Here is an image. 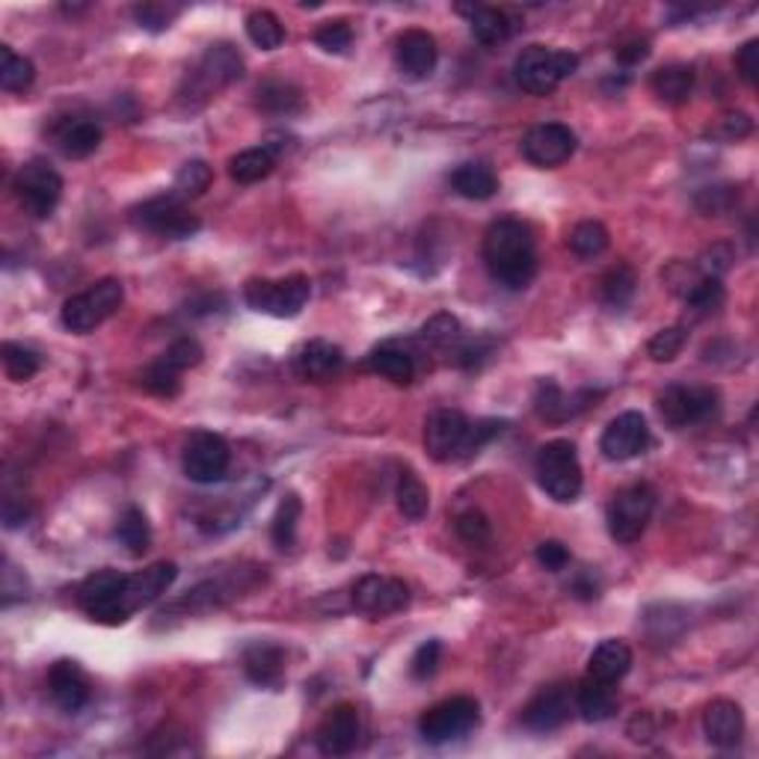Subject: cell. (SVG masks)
<instances>
[{
    "label": "cell",
    "mask_w": 759,
    "mask_h": 759,
    "mask_svg": "<svg viewBox=\"0 0 759 759\" xmlns=\"http://www.w3.org/2000/svg\"><path fill=\"white\" fill-rule=\"evenodd\" d=\"M484 264L490 276L510 291H522L538 274L534 234L522 220L502 217L484 234Z\"/></svg>",
    "instance_id": "1"
},
{
    "label": "cell",
    "mask_w": 759,
    "mask_h": 759,
    "mask_svg": "<svg viewBox=\"0 0 759 759\" xmlns=\"http://www.w3.org/2000/svg\"><path fill=\"white\" fill-rule=\"evenodd\" d=\"M243 74V60L238 48L232 45H212L208 51L202 53L200 63L193 65L184 77L181 86V101H188L190 107H200L205 101H212L214 95L222 93L226 86L234 84Z\"/></svg>",
    "instance_id": "2"
},
{
    "label": "cell",
    "mask_w": 759,
    "mask_h": 759,
    "mask_svg": "<svg viewBox=\"0 0 759 759\" xmlns=\"http://www.w3.org/2000/svg\"><path fill=\"white\" fill-rule=\"evenodd\" d=\"M579 69V57L546 45H528L514 63V77L522 93L549 95L555 93L569 74Z\"/></svg>",
    "instance_id": "3"
},
{
    "label": "cell",
    "mask_w": 759,
    "mask_h": 759,
    "mask_svg": "<svg viewBox=\"0 0 759 759\" xmlns=\"http://www.w3.org/2000/svg\"><path fill=\"white\" fill-rule=\"evenodd\" d=\"M534 472H538L540 490L549 498H555L561 505H569V502L579 498L581 463L576 445L569 439H555V443L543 445L538 454V463H534Z\"/></svg>",
    "instance_id": "4"
},
{
    "label": "cell",
    "mask_w": 759,
    "mask_h": 759,
    "mask_svg": "<svg viewBox=\"0 0 759 759\" xmlns=\"http://www.w3.org/2000/svg\"><path fill=\"white\" fill-rule=\"evenodd\" d=\"M125 300V288L119 279H101L93 288H86L81 294L69 297L63 303V327L72 333H93L101 327L107 317H113Z\"/></svg>",
    "instance_id": "5"
},
{
    "label": "cell",
    "mask_w": 759,
    "mask_h": 759,
    "mask_svg": "<svg viewBox=\"0 0 759 759\" xmlns=\"http://www.w3.org/2000/svg\"><path fill=\"white\" fill-rule=\"evenodd\" d=\"M312 294L306 276H285V279H250L243 285L246 306L270 317H294L303 312Z\"/></svg>",
    "instance_id": "6"
},
{
    "label": "cell",
    "mask_w": 759,
    "mask_h": 759,
    "mask_svg": "<svg viewBox=\"0 0 759 759\" xmlns=\"http://www.w3.org/2000/svg\"><path fill=\"white\" fill-rule=\"evenodd\" d=\"M655 510V490L650 484H629L609 505V531L623 546H629L650 526Z\"/></svg>",
    "instance_id": "7"
},
{
    "label": "cell",
    "mask_w": 759,
    "mask_h": 759,
    "mask_svg": "<svg viewBox=\"0 0 759 759\" xmlns=\"http://www.w3.org/2000/svg\"><path fill=\"white\" fill-rule=\"evenodd\" d=\"M125 573L117 569H98L93 576H86L77 588V605L84 609L95 623H107L117 626L125 623V605H122V593H125Z\"/></svg>",
    "instance_id": "8"
},
{
    "label": "cell",
    "mask_w": 759,
    "mask_h": 759,
    "mask_svg": "<svg viewBox=\"0 0 759 759\" xmlns=\"http://www.w3.org/2000/svg\"><path fill=\"white\" fill-rule=\"evenodd\" d=\"M131 222L143 229V232L158 234V238H172V241H184L190 234L200 232V217L190 214L184 208V202L176 200L172 193L169 196H158V200H148L143 205H137L131 212Z\"/></svg>",
    "instance_id": "9"
},
{
    "label": "cell",
    "mask_w": 759,
    "mask_h": 759,
    "mask_svg": "<svg viewBox=\"0 0 759 759\" xmlns=\"http://www.w3.org/2000/svg\"><path fill=\"white\" fill-rule=\"evenodd\" d=\"M229 463H232V448L220 433L200 431L184 443L181 466L193 484H217L229 472Z\"/></svg>",
    "instance_id": "10"
},
{
    "label": "cell",
    "mask_w": 759,
    "mask_h": 759,
    "mask_svg": "<svg viewBox=\"0 0 759 759\" xmlns=\"http://www.w3.org/2000/svg\"><path fill=\"white\" fill-rule=\"evenodd\" d=\"M15 196L22 202V208L36 220L51 217L53 208L60 205L63 196V179L53 172L43 160H31L19 169L15 176Z\"/></svg>",
    "instance_id": "11"
},
{
    "label": "cell",
    "mask_w": 759,
    "mask_h": 759,
    "mask_svg": "<svg viewBox=\"0 0 759 759\" xmlns=\"http://www.w3.org/2000/svg\"><path fill=\"white\" fill-rule=\"evenodd\" d=\"M478 724V700L472 697H451L436 703L419 718V733L431 745H448L454 738L466 736Z\"/></svg>",
    "instance_id": "12"
},
{
    "label": "cell",
    "mask_w": 759,
    "mask_h": 759,
    "mask_svg": "<svg viewBox=\"0 0 759 759\" xmlns=\"http://www.w3.org/2000/svg\"><path fill=\"white\" fill-rule=\"evenodd\" d=\"M659 415L667 427H688L707 422L718 407V391L707 386H667L655 398Z\"/></svg>",
    "instance_id": "13"
},
{
    "label": "cell",
    "mask_w": 759,
    "mask_h": 759,
    "mask_svg": "<svg viewBox=\"0 0 759 759\" xmlns=\"http://www.w3.org/2000/svg\"><path fill=\"white\" fill-rule=\"evenodd\" d=\"M469 427L472 422L460 410H436L424 424V448L436 463L466 460Z\"/></svg>",
    "instance_id": "14"
},
{
    "label": "cell",
    "mask_w": 759,
    "mask_h": 759,
    "mask_svg": "<svg viewBox=\"0 0 759 759\" xmlns=\"http://www.w3.org/2000/svg\"><path fill=\"white\" fill-rule=\"evenodd\" d=\"M353 605L357 612L380 621L410 605V588L401 579H389V576H362L353 585Z\"/></svg>",
    "instance_id": "15"
},
{
    "label": "cell",
    "mask_w": 759,
    "mask_h": 759,
    "mask_svg": "<svg viewBox=\"0 0 759 759\" xmlns=\"http://www.w3.org/2000/svg\"><path fill=\"white\" fill-rule=\"evenodd\" d=\"M573 709H576V688L567 683H555V686L540 688L538 695L531 697V703L522 709V724L534 733H552L567 724Z\"/></svg>",
    "instance_id": "16"
},
{
    "label": "cell",
    "mask_w": 759,
    "mask_h": 759,
    "mask_svg": "<svg viewBox=\"0 0 759 759\" xmlns=\"http://www.w3.org/2000/svg\"><path fill=\"white\" fill-rule=\"evenodd\" d=\"M647 445H650L647 419H643L641 412L629 410L621 412L617 419L609 422V427H605L600 439V451L612 463H626V460H632V457L647 451Z\"/></svg>",
    "instance_id": "17"
},
{
    "label": "cell",
    "mask_w": 759,
    "mask_h": 759,
    "mask_svg": "<svg viewBox=\"0 0 759 759\" xmlns=\"http://www.w3.org/2000/svg\"><path fill=\"white\" fill-rule=\"evenodd\" d=\"M576 152V134L561 122H543L534 125L522 140V155H526L534 167L555 169L561 164H567Z\"/></svg>",
    "instance_id": "18"
},
{
    "label": "cell",
    "mask_w": 759,
    "mask_h": 759,
    "mask_svg": "<svg viewBox=\"0 0 759 759\" xmlns=\"http://www.w3.org/2000/svg\"><path fill=\"white\" fill-rule=\"evenodd\" d=\"M176 576H179V567L172 561H158V564L134 573V576H128L125 593H122V605H125L128 617L160 600L172 588Z\"/></svg>",
    "instance_id": "19"
},
{
    "label": "cell",
    "mask_w": 759,
    "mask_h": 759,
    "mask_svg": "<svg viewBox=\"0 0 759 759\" xmlns=\"http://www.w3.org/2000/svg\"><path fill=\"white\" fill-rule=\"evenodd\" d=\"M317 750L324 757H345L350 750L357 748L359 742V712L357 707L350 703H341V707L329 709L324 721L317 724L315 733Z\"/></svg>",
    "instance_id": "20"
},
{
    "label": "cell",
    "mask_w": 759,
    "mask_h": 759,
    "mask_svg": "<svg viewBox=\"0 0 759 759\" xmlns=\"http://www.w3.org/2000/svg\"><path fill=\"white\" fill-rule=\"evenodd\" d=\"M436 60H439V48L427 31H407L398 36L395 63L401 69V74H407L412 81H424L436 69Z\"/></svg>",
    "instance_id": "21"
},
{
    "label": "cell",
    "mask_w": 759,
    "mask_h": 759,
    "mask_svg": "<svg viewBox=\"0 0 759 759\" xmlns=\"http://www.w3.org/2000/svg\"><path fill=\"white\" fill-rule=\"evenodd\" d=\"M341 369H345V350L324 338L306 341L294 353V374L306 383H327Z\"/></svg>",
    "instance_id": "22"
},
{
    "label": "cell",
    "mask_w": 759,
    "mask_h": 759,
    "mask_svg": "<svg viewBox=\"0 0 759 759\" xmlns=\"http://www.w3.org/2000/svg\"><path fill=\"white\" fill-rule=\"evenodd\" d=\"M48 688H51L53 703L63 709V712H69V715L81 712L89 703V695H93L89 691V679L81 671V664L69 662V659H60L48 671Z\"/></svg>",
    "instance_id": "23"
},
{
    "label": "cell",
    "mask_w": 759,
    "mask_h": 759,
    "mask_svg": "<svg viewBox=\"0 0 759 759\" xmlns=\"http://www.w3.org/2000/svg\"><path fill=\"white\" fill-rule=\"evenodd\" d=\"M703 730L715 748H736L745 736V715L733 700H712L703 712Z\"/></svg>",
    "instance_id": "24"
},
{
    "label": "cell",
    "mask_w": 759,
    "mask_h": 759,
    "mask_svg": "<svg viewBox=\"0 0 759 759\" xmlns=\"http://www.w3.org/2000/svg\"><path fill=\"white\" fill-rule=\"evenodd\" d=\"M101 125L95 119L86 117H72L57 125L53 131V140H57V148L63 152V158L69 160H84L93 155L95 148L101 146Z\"/></svg>",
    "instance_id": "25"
},
{
    "label": "cell",
    "mask_w": 759,
    "mask_h": 759,
    "mask_svg": "<svg viewBox=\"0 0 759 759\" xmlns=\"http://www.w3.org/2000/svg\"><path fill=\"white\" fill-rule=\"evenodd\" d=\"M460 15L469 19V27H472V36L486 48H496V45L507 43L517 24L507 15L505 10H493V7H457Z\"/></svg>",
    "instance_id": "26"
},
{
    "label": "cell",
    "mask_w": 759,
    "mask_h": 759,
    "mask_svg": "<svg viewBox=\"0 0 759 759\" xmlns=\"http://www.w3.org/2000/svg\"><path fill=\"white\" fill-rule=\"evenodd\" d=\"M243 671L253 679L255 686L276 688L282 683L285 674V653L276 643H253L243 650Z\"/></svg>",
    "instance_id": "27"
},
{
    "label": "cell",
    "mask_w": 759,
    "mask_h": 759,
    "mask_svg": "<svg viewBox=\"0 0 759 759\" xmlns=\"http://www.w3.org/2000/svg\"><path fill=\"white\" fill-rule=\"evenodd\" d=\"M629 667H632V650H629V643L617 641V638L602 641L588 659V676L612 683V686L629 674Z\"/></svg>",
    "instance_id": "28"
},
{
    "label": "cell",
    "mask_w": 759,
    "mask_h": 759,
    "mask_svg": "<svg viewBox=\"0 0 759 759\" xmlns=\"http://www.w3.org/2000/svg\"><path fill=\"white\" fill-rule=\"evenodd\" d=\"M576 709L588 724H602L617 712V691L612 683L588 676L581 686H576Z\"/></svg>",
    "instance_id": "29"
},
{
    "label": "cell",
    "mask_w": 759,
    "mask_h": 759,
    "mask_svg": "<svg viewBox=\"0 0 759 759\" xmlns=\"http://www.w3.org/2000/svg\"><path fill=\"white\" fill-rule=\"evenodd\" d=\"M365 365H369V371L398 383V386H407L415 377V359H412L410 350L395 345V341H386V345L371 350Z\"/></svg>",
    "instance_id": "30"
},
{
    "label": "cell",
    "mask_w": 759,
    "mask_h": 759,
    "mask_svg": "<svg viewBox=\"0 0 759 759\" xmlns=\"http://www.w3.org/2000/svg\"><path fill=\"white\" fill-rule=\"evenodd\" d=\"M282 146H274V143H264V146L246 148L241 155H234L229 160V176H232L238 184H255V181L267 179L276 167V158H279Z\"/></svg>",
    "instance_id": "31"
},
{
    "label": "cell",
    "mask_w": 759,
    "mask_h": 759,
    "mask_svg": "<svg viewBox=\"0 0 759 759\" xmlns=\"http://www.w3.org/2000/svg\"><path fill=\"white\" fill-rule=\"evenodd\" d=\"M451 188L463 196V200L484 202L493 200L498 190V179L493 169L486 164H463L451 172Z\"/></svg>",
    "instance_id": "32"
},
{
    "label": "cell",
    "mask_w": 759,
    "mask_h": 759,
    "mask_svg": "<svg viewBox=\"0 0 759 759\" xmlns=\"http://www.w3.org/2000/svg\"><path fill=\"white\" fill-rule=\"evenodd\" d=\"M650 86H653V93L662 98L664 105H683L695 89V69L686 63L662 65L659 72H653Z\"/></svg>",
    "instance_id": "33"
},
{
    "label": "cell",
    "mask_w": 759,
    "mask_h": 759,
    "mask_svg": "<svg viewBox=\"0 0 759 759\" xmlns=\"http://www.w3.org/2000/svg\"><path fill=\"white\" fill-rule=\"evenodd\" d=\"M395 502H398V510L403 517L419 522V519L427 517V507H431V493L427 486L422 484V478L415 472H401L398 484H395Z\"/></svg>",
    "instance_id": "34"
},
{
    "label": "cell",
    "mask_w": 759,
    "mask_h": 759,
    "mask_svg": "<svg viewBox=\"0 0 759 759\" xmlns=\"http://www.w3.org/2000/svg\"><path fill=\"white\" fill-rule=\"evenodd\" d=\"M117 540L128 549V555H131V558L146 555L148 546H152V528H148L146 514H143L140 507L134 505L125 507V514L119 517Z\"/></svg>",
    "instance_id": "35"
},
{
    "label": "cell",
    "mask_w": 759,
    "mask_h": 759,
    "mask_svg": "<svg viewBox=\"0 0 759 759\" xmlns=\"http://www.w3.org/2000/svg\"><path fill=\"white\" fill-rule=\"evenodd\" d=\"M534 410L546 422H567L569 415H576V407L555 380H540L538 391H534Z\"/></svg>",
    "instance_id": "36"
},
{
    "label": "cell",
    "mask_w": 759,
    "mask_h": 759,
    "mask_svg": "<svg viewBox=\"0 0 759 759\" xmlns=\"http://www.w3.org/2000/svg\"><path fill=\"white\" fill-rule=\"evenodd\" d=\"M635 285H638V279H635L632 267H629V264H614L612 270L602 276L600 282L602 303L612 309H623L632 300Z\"/></svg>",
    "instance_id": "37"
},
{
    "label": "cell",
    "mask_w": 759,
    "mask_h": 759,
    "mask_svg": "<svg viewBox=\"0 0 759 759\" xmlns=\"http://www.w3.org/2000/svg\"><path fill=\"white\" fill-rule=\"evenodd\" d=\"M683 300H686V306L691 315L709 317V315H715L718 309L724 306L727 291H724L721 279H715V276H703V279H700V282H697L686 297H683Z\"/></svg>",
    "instance_id": "38"
},
{
    "label": "cell",
    "mask_w": 759,
    "mask_h": 759,
    "mask_svg": "<svg viewBox=\"0 0 759 759\" xmlns=\"http://www.w3.org/2000/svg\"><path fill=\"white\" fill-rule=\"evenodd\" d=\"M33 77H36V69H33L31 60L19 57L10 45H3L0 48V86L7 93H24L33 84Z\"/></svg>",
    "instance_id": "39"
},
{
    "label": "cell",
    "mask_w": 759,
    "mask_h": 759,
    "mask_svg": "<svg viewBox=\"0 0 759 759\" xmlns=\"http://www.w3.org/2000/svg\"><path fill=\"white\" fill-rule=\"evenodd\" d=\"M214 169L205 164V160H188L184 167L179 169V176L172 181V196L176 200H196L205 190L212 188Z\"/></svg>",
    "instance_id": "40"
},
{
    "label": "cell",
    "mask_w": 759,
    "mask_h": 759,
    "mask_svg": "<svg viewBox=\"0 0 759 759\" xmlns=\"http://www.w3.org/2000/svg\"><path fill=\"white\" fill-rule=\"evenodd\" d=\"M300 514H303V502L294 493L279 502L274 514V526H270V538H274L276 549H291L297 538V522H300Z\"/></svg>",
    "instance_id": "41"
},
{
    "label": "cell",
    "mask_w": 759,
    "mask_h": 759,
    "mask_svg": "<svg viewBox=\"0 0 759 759\" xmlns=\"http://www.w3.org/2000/svg\"><path fill=\"white\" fill-rule=\"evenodd\" d=\"M0 357H3V371H7V377L15 380V383H27V380L36 377L39 369H43V359H39V353L31 348H24V345H15V341H7V345L0 348Z\"/></svg>",
    "instance_id": "42"
},
{
    "label": "cell",
    "mask_w": 759,
    "mask_h": 759,
    "mask_svg": "<svg viewBox=\"0 0 759 759\" xmlns=\"http://www.w3.org/2000/svg\"><path fill=\"white\" fill-rule=\"evenodd\" d=\"M258 107L267 113H294L303 107V93L285 81H267L258 86Z\"/></svg>",
    "instance_id": "43"
},
{
    "label": "cell",
    "mask_w": 759,
    "mask_h": 759,
    "mask_svg": "<svg viewBox=\"0 0 759 759\" xmlns=\"http://www.w3.org/2000/svg\"><path fill=\"white\" fill-rule=\"evenodd\" d=\"M246 36L258 45L262 51H276L285 43V27L270 10H255L246 19Z\"/></svg>",
    "instance_id": "44"
},
{
    "label": "cell",
    "mask_w": 759,
    "mask_h": 759,
    "mask_svg": "<svg viewBox=\"0 0 759 759\" xmlns=\"http://www.w3.org/2000/svg\"><path fill=\"white\" fill-rule=\"evenodd\" d=\"M140 386L152 395L160 398H176L181 391V371L176 365H169L167 359L160 357L158 362H152L143 374H140Z\"/></svg>",
    "instance_id": "45"
},
{
    "label": "cell",
    "mask_w": 759,
    "mask_h": 759,
    "mask_svg": "<svg viewBox=\"0 0 759 759\" xmlns=\"http://www.w3.org/2000/svg\"><path fill=\"white\" fill-rule=\"evenodd\" d=\"M569 250L579 258H597L609 250V229L597 220L579 222L569 234Z\"/></svg>",
    "instance_id": "46"
},
{
    "label": "cell",
    "mask_w": 759,
    "mask_h": 759,
    "mask_svg": "<svg viewBox=\"0 0 759 759\" xmlns=\"http://www.w3.org/2000/svg\"><path fill=\"white\" fill-rule=\"evenodd\" d=\"M688 341V329L686 327H667L662 333H655L647 345V353L653 362H674Z\"/></svg>",
    "instance_id": "47"
},
{
    "label": "cell",
    "mask_w": 759,
    "mask_h": 759,
    "mask_svg": "<svg viewBox=\"0 0 759 759\" xmlns=\"http://www.w3.org/2000/svg\"><path fill=\"white\" fill-rule=\"evenodd\" d=\"M738 202V188L733 184H715V188H703L695 196L697 212H703L707 217H718V214H727L733 205Z\"/></svg>",
    "instance_id": "48"
},
{
    "label": "cell",
    "mask_w": 759,
    "mask_h": 759,
    "mask_svg": "<svg viewBox=\"0 0 759 759\" xmlns=\"http://www.w3.org/2000/svg\"><path fill=\"white\" fill-rule=\"evenodd\" d=\"M460 321L454 315H433L422 327V338L433 348H451L454 341H460Z\"/></svg>",
    "instance_id": "49"
},
{
    "label": "cell",
    "mask_w": 759,
    "mask_h": 759,
    "mask_svg": "<svg viewBox=\"0 0 759 759\" xmlns=\"http://www.w3.org/2000/svg\"><path fill=\"white\" fill-rule=\"evenodd\" d=\"M457 534H460V540L463 543H469V546H486L490 543V538H493V528H490V519L481 514V510H466V514H460L457 517Z\"/></svg>",
    "instance_id": "50"
},
{
    "label": "cell",
    "mask_w": 759,
    "mask_h": 759,
    "mask_svg": "<svg viewBox=\"0 0 759 759\" xmlns=\"http://www.w3.org/2000/svg\"><path fill=\"white\" fill-rule=\"evenodd\" d=\"M750 131H754V119L748 113H742V110L724 113L715 122V128H709V134L715 140H724V143H738V140L750 137Z\"/></svg>",
    "instance_id": "51"
},
{
    "label": "cell",
    "mask_w": 759,
    "mask_h": 759,
    "mask_svg": "<svg viewBox=\"0 0 759 759\" xmlns=\"http://www.w3.org/2000/svg\"><path fill=\"white\" fill-rule=\"evenodd\" d=\"M315 45L327 53H345L353 45V31L348 22H327L324 27H317Z\"/></svg>",
    "instance_id": "52"
},
{
    "label": "cell",
    "mask_w": 759,
    "mask_h": 759,
    "mask_svg": "<svg viewBox=\"0 0 759 759\" xmlns=\"http://www.w3.org/2000/svg\"><path fill=\"white\" fill-rule=\"evenodd\" d=\"M439 662H443V643L439 641H427L422 643L419 650H415V655H412L410 662V674L412 679H431L436 671H439Z\"/></svg>",
    "instance_id": "53"
},
{
    "label": "cell",
    "mask_w": 759,
    "mask_h": 759,
    "mask_svg": "<svg viewBox=\"0 0 759 759\" xmlns=\"http://www.w3.org/2000/svg\"><path fill=\"white\" fill-rule=\"evenodd\" d=\"M202 357H205V350H202V345L196 338H179V341H172L167 348V353H164V359H167L169 365H176L179 371L196 369L202 362Z\"/></svg>",
    "instance_id": "54"
},
{
    "label": "cell",
    "mask_w": 759,
    "mask_h": 759,
    "mask_svg": "<svg viewBox=\"0 0 759 759\" xmlns=\"http://www.w3.org/2000/svg\"><path fill=\"white\" fill-rule=\"evenodd\" d=\"M176 15H179V7H164V3H143V7L134 10V19L140 22V27H146L152 33L167 31Z\"/></svg>",
    "instance_id": "55"
},
{
    "label": "cell",
    "mask_w": 759,
    "mask_h": 759,
    "mask_svg": "<svg viewBox=\"0 0 759 759\" xmlns=\"http://www.w3.org/2000/svg\"><path fill=\"white\" fill-rule=\"evenodd\" d=\"M730 267H733V250H730L727 243H718V246H712V250H707V253L697 258V270L703 276H715V279L727 274Z\"/></svg>",
    "instance_id": "56"
},
{
    "label": "cell",
    "mask_w": 759,
    "mask_h": 759,
    "mask_svg": "<svg viewBox=\"0 0 759 759\" xmlns=\"http://www.w3.org/2000/svg\"><path fill=\"white\" fill-rule=\"evenodd\" d=\"M538 564L549 573H561L569 564V549L558 540H546L538 546Z\"/></svg>",
    "instance_id": "57"
},
{
    "label": "cell",
    "mask_w": 759,
    "mask_h": 759,
    "mask_svg": "<svg viewBox=\"0 0 759 759\" xmlns=\"http://www.w3.org/2000/svg\"><path fill=\"white\" fill-rule=\"evenodd\" d=\"M736 69L742 74V81L750 86H757L759 77V43L750 39V43L742 45V51L736 53Z\"/></svg>",
    "instance_id": "58"
},
{
    "label": "cell",
    "mask_w": 759,
    "mask_h": 759,
    "mask_svg": "<svg viewBox=\"0 0 759 759\" xmlns=\"http://www.w3.org/2000/svg\"><path fill=\"white\" fill-rule=\"evenodd\" d=\"M647 53H650V43L641 39V36H635V39H629V43L617 45V60L626 65L641 63V60H647Z\"/></svg>",
    "instance_id": "59"
},
{
    "label": "cell",
    "mask_w": 759,
    "mask_h": 759,
    "mask_svg": "<svg viewBox=\"0 0 759 759\" xmlns=\"http://www.w3.org/2000/svg\"><path fill=\"white\" fill-rule=\"evenodd\" d=\"M27 517H31V507L24 505V502H15V498H7V505H3V522H7V528L24 526Z\"/></svg>",
    "instance_id": "60"
},
{
    "label": "cell",
    "mask_w": 759,
    "mask_h": 759,
    "mask_svg": "<svg viewBox=\"0 0 759 759\" xmlns=\"http://www.w3.org/2000/svg\"><path fill=\"white\" fill-rule=\"evenodd\" d=\"M573 593L581 597V600H597V597H600V588H597V581H593L591 576H581V579L573 581Z\"/></svg>",
    "instance_id": "61"
}]
</instances>
